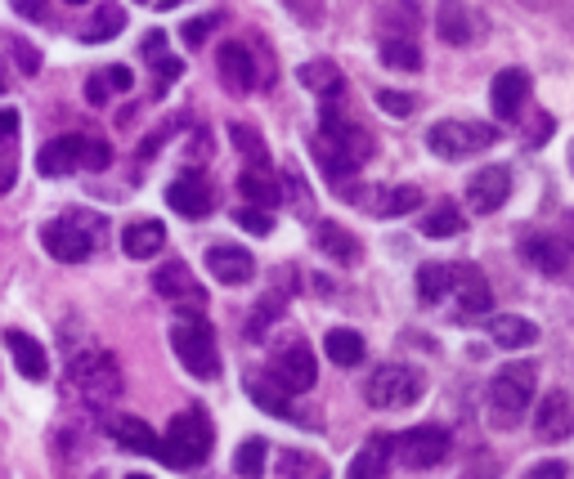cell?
Returning <instances> with one entry per match:
<instances>
[{"label": "cell", "mask_w": 574, "mask_h": 479, "mask_svg": "<svg viewBox=\"0 0 574 479\" xmlns=\"http://www.w3.org/2000/svg\"><path fill=\"white\" fill-rule=\"evenodd\" d=\"M534 386H538L534 364H507L503 373H494V381H490V421L499 430H516L525 408L534 404Z\"/></svg>", "instance_id": "6da1fadb"}, {"label": "cell", "mask_w": 574, "mask_h": 479, "mask_svg": "<svg viewBox=\"0 0 574 479\" xmlns=\"http://www.w3.org/2000/svg\"><path fill=\"white\" fill-rule=\"evenodd\" d=\"M521 256L547 278H574V211L556 228L521 233Z\"/></svg>", "instance_id": "7a4b0ae2"}, {"label": "cell", "mask_w": 574, "mask_h": 479, "mask_svg": "<svg viewBox=\"0 0 574 479\" xmlns=\"http://www.w3.org/2000/svg\"><path fill=\"white\" fill-rule=\"evenodd\" d=\"M171 349H175L180 368H184L193 381H215V377H220V349H215V332L207 327V318H202V314L175 318V327H171Z\"/></svg>", "instance_id": "3957f363"}, {"label": "cell", "mask_w": 574, "mask_h": 479, "mask_svg": "<svg viewBox=\"0 0 574 479\" xmlns=\"http://www.w3.org/2000/svg\"><path fill=\"white\" fill-rule=\"evenodd\" d=\"M211 444H215V435H211L207 412H202V408H184V412L171 417V426H167L162 461L175 466V470H193V466H202V461L211 457Z\"/></svg>", "instance_id": "277c9868"}, {"label": "cell", "mask_w": 574, "mask_h": 479, "mask_svg": "<svg viewBox=\"0 0 574 479\" xmlns=\"http://www.w3.org/2000/svg\"><path fill=\"white\" fill-rule=\"evenodd\" d=\"M499 144V131L485 126V122H463V116H449V122H435L426 131V149L444 162H457V157H472V153H485Z\"/></svg>", "instance_id": "5b68a950"}, {"label": "cell", "mask_w": 574, "mask_h": 479, "mask_svg": "<svg viewBox=\"0 0 574 479\" xmlns=\"http://www.w3.org/2000/svg\"><path fill=\"white\" fill-rule=\"evenodd\" d=\"M422 390H426L422 373H417V368H404V364H382V368L364 381V399H369L373 408H382V412H395V408L417 404Z\"/></svg>", "instance_id": "8992f818"}, {"label": "cell", "mask_w": 574, "mask_h": 479, "mask_svg": "<svg viewBox=\"0 0 574 479\" xmlns=\"http://www.w3.org/2000/svg\"><path fill=\"white\" fill-rule=\"evenodd\" d=\"M72 386L90 399V404H112L122 395V373H118V358L103 354V349H85L72 358Z\"/></svg>", "instance_id": "52a82bcc"}, {"label": "cell", "mask_w": 574, "mask_h": 479, "mask_svg": "<svg viewBox=\"0 0 574 479\" xmlns=\"http://www.w3.org/2000/svg\"><path fill=\"white\" fill-rule=\"evenodd\" d=\"M81 224H85V215H68V220L41 224V247H46L54 261H63V265H81V261L94 252V237H90V228H81Z\"/></svg>", "instance_id": "ba28073f"}, {"label": "cell", "mask_w": 574, "mask_h": 479, "mask_svg": "<svg viewBox=\"0 0 574 479\" xmlns=\"http://www.w3.org/2000/svg\"><path fill=\"white\" fill-rule=\"evenodd\" d=\"M395 457L409 466V470H431L449 457V430L440 426H413L404 435H395Z\"/></svg>", "instance_id": "9c48e42d"}, {"label": "cell", "mask_w": 574, "mask_h": 479, "mask_svg": "<svg viewBox=\"0 0 574 479\" xmlns=\"http://www.w3.org/2000/svg\"><path fill=\"white\" fill-rule=\"evenodd\" d=\"M270 377H274L283 390H292V395H305V390H314V381H319L314 354H310L301 340H292L288 349H279V354L270 358Z\"/></svg>", "instance_id": "30bf717a"}, {"label": "cell", "mask_w": 574, "mask_h": 479, "mask_svg": "<svg viewBox=\"0 0 574 479\" xmlns=\"http://www.w3.org/2000/svg\"><path fill=\"white\" fill-rule=\"evenodd\" d=\"M167 206L175 215H184V220H202V215H211L215 193H211V184H207L202 171H180L171 180V188H167Z\"/></svg>", "instance_id": "8fae6325"}, {"label": "cell", "mask_w": 574, "mask_h": 479, "mask_svg": "<svg viewBox=\"0 0 574 479\" xmlns=\"http://www.w3.org/2000/svg\"><path fill=\"white\" fill-rule=\"evenodd\" d=\"M319 122H323V131H319V140H323V144H332L336 153H346L355 166H364V162H369L373 140H369V135H364L355 122H346V116H341L336 108H323Z\"/></svg>", "instance_id": "7c38bea8"}, {"label": "cell", "mask_w": 574, "mask_h": 479, "mask_svg": "<svg viewBox=\"0 0 574 479\" xmlns=\"http://www.w3.org/2000/svg\"><path fill=\"white\" fill-rule=\"evenodd\" d=\"M215 68H220V81L229 85V94H252L256 90V59L243 41H229L215 50Z\"/></svg>", "instance_id": "4fadbf2b"}, {"label": "cell", "mask_w": 574, "mask_h": 479, "mask_svg": "<svg viewBox=\"0 0 574 479\" xmlns=\"http://www.w3.org/2000/svg\"><path fill=\"white\" fill-rule=\"evenodd\" d=\"M507 193H512L507 166H485V171H476V175L467 180V206H472L476 215H494V211L507 202Z\"/></svg>", "instance_id": "5bb4252c"}, {"label": "cell", "mask_w": 574, "mask_h": 479, "mask_svg": "<svg viewBox=\"0 0 574 479\" xmlns=\"http://www.w3.org/2000/svg\"><path fill=\"white\" fill-rule=\"evenodd\" d=\"M207 269H211V278L224 283V287H243V283H252L256 261H252V252H243V247L215 243V247H207Z\"/></svg>", "instance_id": "9a60e30c"}, {"label": "cell", "mask_w": 574, "mask_h": 479, "mask_svg": "<svg viewBox=\"0 0 574 479\" xmlns=\"http://www.w3.org/2000/svg\"><path fill=\"white\" fill-rule=\"evenodd\" d=\"M153 292L162 296V300H175V305H189V309H202L207 305V292H202V283L189 274V265H162L158 274H153Z\"/></svg>", "instance_id": "2e32d148"}, {"label": "cell", "mask_w": 574, "mask_h": 479, "mask_svg": "<svg viewBox=\"0 0 574 479\" xmlns=\"http://www.w3.org/2000/svg\"><path fill=\"white\" fill-rule=\"evenodd\" d=\"M525 99H530V77H525L521 68H507V72L494 77V85H490V108H494L499 122H516L521 108H525Z\"/></svg>", "instance_id": "e0dca14e"}, {"label": "cell", "mask_w": 574, "mask_h": 479, "mask_svg": "<svg viewBox=\"0 0 574 479\" xmlns=\"http://www.w3.org/2000/svg\"><path fill=\"white\" fill-rule=\"evenodd\" d=\"M534 430H538V439H547V444L570 439V435H574V399H570L565 390H552V395L538 404V412H534Z\"/></svg>", "instance_id": "ac0fdd59"}, {"label": "cell", "mask_w": 574, "mask_h": 479, "mask_svg": "<svg viewBox=\"0 0 574 479\" xmlns=\"http://www.w3.org/2000/svg\"><path fill=\"white\" fill-rule=\"evenodd\" d=\"M435 32L449 45H472L476 41V19H472V10L463 6V0H440L435 6Z\"/></svg>", "instance_id": "d6986e66"}, {"label": "cell", "mask_w": 574, "mask_h": 479, "mask_svg": "<svg viewBox=\"0 0 574 479\" xmlns=\"http://www.w3.org/2000/svg\"><path fill=\"white\" fill-rule=\"evenodd\" d=\"M108 435L118 439L127 452H144V457H162V439L140 421V417H127V412H112L108 417Z\"/></svg>", "instance_id": "ffe728a7"}, {"label": "cell", "mask_w": 574, "mask_h": 479, "mask_svg": "<svg viewBox=\"0 0 574 479\" xmlns=\"http://www.w3.org/2000/svg\"><path fill=\"white\" fill-rule=\"evenodd\" d=\"M6 345H10V354H14L19 377H28V381H46V377H50V354H46L28 332L10 327V332H6Z\"/></svg>", "instance_id": "44dd1931"}, {"label": "cell", "mask_w": 574, "mask_h": 479, "mask_svg": "<svg viewBox=\"0 0 574 479\" xmlns=\"http://www.w3.org/2000/svg\"><path fill=\"white\" fill-rule=\"evenodd\" d=\"M81 166V135H68V140H50L41 153H37V171L46 180H59V175H72Z\"/></svg>", "instance_id": "7402d4cb"}, {"label": "cell", "mask_w": 574, "mask_h": 479, "mask_svg": "<svg viewBox=\"0 0 574 479\" xmlns=\"http://www.w3.org/2000/svg\"><path fill=\"white\" fill-rule=\"evenodd\" d=\"M122 247H127L131 261L158 256V252L167 247V228H162V220H135V224H127V228H122Z\"/></svg>", "instance_id": "603a6c76"}, {"label": "cell", "mask_w": 574, "mask_h": 479, "mask_svg": "<svg viewBox=\"0 0 574 479\" xmlns=\"http://www.w3.org/2000/svg\"><path fill=\"white\" fill-rule=\"evenodd\" d=\"M391 457H395V439H391V435H373V439L355 452V461H351V475H346V479H382V475H386V466H391Z\"/></svg>", "instance_id": "cb8c5ba5"}, {"label": "cell", "mask_w": 574, "mask_h": 479, "mask_svg": "<svg viewBox=\"0 0 574 479\" xmlns=\"http://www.w3.org/2000/svg\"><path fill=\"white\" fill-rule=\"evenodd\" d=\"M314 243H319V252H323V256H332L336 265H355V261H360V243H355V233H351V228H341L336 220H323V224L314 228Z\"/></svg>", "instance_id": "d4e9b609"}, {"label": "cell", "mask_w": 574, "mask_h": 479, "mask_svg": "<svg viewBox=\"0 0 574 479\" xmlns=\"http://www.w3.org/2000/svg\"><path fill=\"white\" fill-rule=\"evenodd\" d=\"M453 292H457V305H463V314H485V309L494 305L490 283H485V274H481L476 265H457V283H453Z\"/></svg>", "instance_id": "484cf974"}, {"label": "cell", "mask_w": 574, "mask_h": 479, "mask_svg": "<svg viewBox=\"0 0 574 479\" xmlns=\"http://www.w3.org/2000/svg\"><path fill=\"white\" fill-rule=\"evenodd\" d=\"M248 395H252V404H256V408H265L270 417H296V408H292V390H283L270 373L248 377Z\"/></svg>", "instance_id": "4316f807"}, {"label": "cell", "mask_w": 574, "mask_h": 479, "mask_svg": "<svg viewBox=\"0 0 574 479\" xmlns=\"http://www.w3.org/2000/svg\"><path fill=\"white\" fill-rule=\"evenodd\" d=\"M323 349H328V358L336 368H360L364 364V336L355 327H332L323 336Z\"/></svg>", "instance_id": "83f0119b"}, {"label": "cell", "mask_w": 574, "mask_h": 479, "mask_svg": "<svg viewBox=\"0 0 574 479\" xmlns=\"http://www.w3.org/2000/svg\"><path fill=\"white\" fill-rule=\"evenodd\" d=\"M360 202H364L373 215H386V220H391V215L417 211V206H422V193H417L413 184H400V188H377V197H360ZM360 202H355V206H360Z\"/></svg>", "instance_id": "f1b7e54d"}, {"label": "cell", "mask_w": 574, "mask_h": 479, "mask_svg": "<svg viewBox=\"0 0 574 479\" xmlns=\"http://www.w3.org/2000/svg\"><path fill=\"white\" fill-rule=\"evenodd\" d=\"M296 81H301L305 90L323 94V99H336V94H341V85H346V77H341V68H336V63H328V59L301 63V68H296Z\"/></svg>", "instance_id": "f546056e"}, {"label": "cell", "mask_w": 574, "mask_h": 479, "mask_svg": "<svg viewBox=\"0 0 574 479\" xmlns=\"http://www.w3.org/2000/svg\"><path fill=\"white\" fill-rule=\"evenodd\" d=\"M490 336H494V345H503V349H525V345L538 340V327H534L530 318H521V314H499V318L490 323Z\"/></svg>", "instance_id": "4dcf8cb0"}, {"label": "cell", "mask_w": 574, "mask_h": 479, "mask_svg": "<svg viewBox=\"0 0 574 479\" xmlns=\"http://www.w3.org/2000/svg\"><path fill=\"white\" fill-rule=\"evenodd\" d=\"M453 283H457V265H440V261L422 265V269H417V296H422V305L444 300V296L453 292Z\"/></svg>", "instance_id": "1f68e13d"}, {"label": "cell", "mask_w": 574, "mask_h": 479, "mask_svg": "<svg viewBox=\"0 0 574 479\" xmlns=\"http://www.w3.org/2000/svg\"><path fill=\"white\" fill-rule=\"evenodd\" d=\"M265 461H270V439L252 435V439H243L239 452H234V475H239V479H261V475H265Z\"/></svg>", "instance_id": "d6a6232c"}, {"label": "cell", "mask_w": 574, "mask_h": 479, "mask_svg": "<svg viewBox=\"0 0 574 479\" xmlns=\"http://www.w3.org/2000/svg\"><path fill=\"white\" fill-rule=\"evenodd\" d=\"M229 140H234V149H239L252 166H270V149H265L261 131H252L248 122H229Z\"/></svg>", "instance_id": "836d02e7"}, {"label": "cell", "mask_w": 574, "mask_h": 479, "mask_svg": "<svg viewBox=\"0 0 574 479\" xmlns=\"http://www.w3.org/2000/svg\"><path fill=\"white\" fill-rule=\"evenodd\" d=\"M239 188L248 193V202H252V206H274V202L283 197V193H279V184L265 175V166L243 171V175H239Z\"/></svg>", "instance_id": "e575fe53"}, {"label": "cell", "mask_w": 574, "mask_h": 479, "mask_svg": "<svg viewBox=\"0 0 574 479\" xmlns=\"http://www.w3.org/2000/svg\"><path fill=\"white\" fill-rule=\"evenodd\" d=\"M127 28V14L118 10V6H103L85 28H81V41H90V45H99V41H112V37H118Z\"/></svg>", "instance_id": "d590c367"}, {"label": "cell", "mask_w": 574, "mask_h": 479, "mask_svg": "<svg viewBox=\"0 0 574 479\" xmlns=\"http://www.w3.org/2000/svg\"><path fill=\"white\" fill-rule=\"evenodd\" d=\"M382 63L395 68V72H417L422 68V54H417V45L409 37H386L382 41Z\"/></svg>", "instance_id": "8d00e7d4"}, {"label": "cell", "mask_w": 574, "mask_h": 479, "mask_svg": "<svg viewBox=\"0 0 574 479\" xmlns=\"http://www.w3.org/2000/svg\"><path fill=\"white\" fill-rule=\"evenodd\" d=\"M422 233L426 237H453V233H463V211H457V206H435L426 220H422Z\"/></svg>", "instance_id": "74e56055"}, {"label": "cell", "mask_w": 574, "mask_h": 479, "mask_svg": "<svg viewBox=\"0 0 574 479\" xmlns=\"http://www.w3.org/2000/svg\"><path fill=\"white\" fill-rule=\"evenodd\" d=\"M283 309H288V300H283L279 292H270V296H265V300L256 305V314L248 318V340H265V332H270V323H274V318H279Z\"/></svg>", "instance_id": "f35d334b"}, {"label": "cell", "mask_w": 574, "mask_h": 479, "mask_svg": "<svg viewBox=\"0 0 574 479\" xmlns=\"http://www.w3.org/2000/svg\"><path fill=\"white\" fill-rule=\"evenodd\" d=\"M279 470H283V479H328V466L314 461L310 452H283Z\"/></svg>", "instance_id": "ab89813d"}, {"label": "cell", "mask_w": 574, "mask_h": 479, "mask_svg": "<svg viewBox=\"0 0 574 479\" xmlns=\"http://www.w3.org/2000/svg\"><path fill=\"white\" fill-rule=\"evenodd\" d=\"M14 180H19V149L14 140H0V197L14 188Z\"/></svg>", "instance_id": "60d3db41"}, {"label": "cell", "mask_w": 574, "mask_h": 479, "mask_svg": "<svg viewBox=\"0 0 574 479\" xmlns=\"http://www.w3.org/2000/svg\"><path fill=\"white\" fill-rule=\"evenodd\" d=\"M234 220H239V228H248V233H256V237H270V233H274V220H270L265 206H243Z\"/></svg>", "instance_id": "b9f144b4"}, {"label": "cell", "mask_w": 574, "mask_h": 479, "mask_svg": "<svg viewBox=\"0 0 574 479\" xmlns=\"http://www.w3.org/2000/svg\"><path fill=\"white\" fill-rule=\"evenodd\" d=\"M215 23H220V14H202V19L184 23V32H180V37H184V45H193V50H198V45H202V41L215 32Z\"/></svg>", "instance_id": "7bdbcfd3"}, {"label": "cell", "mask_w": 574, "mask_h": 479, "mask_svg": "<svg viewBox=\"0 0 574 479\" xmlns=\"http://www.w3.org/2000/svg\"><path fill=\"white\" fill-rule=\"evenodd\" d=\"M108 162H112L108 144H99V140H81V166H85V171H108Z\"/></svg>", "instance_id": "ee69618b"}, {"label": "cell", "mask_w": 574, "mask_h": 479, "mask_svg": "<svg viewBox=\"0 0 574 479\" xmlns=\"http://www.w3.org/2000/svg\"><path fill=\"white\" fill-rule=\"evenodd\" d=\"M10 50H14V59H19V68H23L28 77H37V72H41V54H37L23 37H14V41H10Z\"/></svg>", "instance_id": "f6af8a7d"}, {"label": "cell", "mask_w": 574, "mask_h": 479, "mask_svg": "<svg viewBox=\"0 0 574 479\" xmlns=\"http://www.w3.org/2000/svg\"><path fill=\"white\" fill-rule=\"evenodd\" d=\"M377 108H386V112H395V116H409V112L417 108V99H413V94H395V90H382V94H377Z\"/></svg>", "instance_id": "bcb514c9"}, {"label": "cell", "mask_w": 574, "mask_h": 479, "mask_svg": "<svg viewBox=\"0 0 574 479\" xmlns=\"http://www.w3.org/2000/svg\"><path fill=\"white\" fill-rule=\"evenodd\" d=\"M153 68H158V94H167V85L184 77V63H180V59H171V54H167V59H158Z\"/></svg>", "instance_id": "7dc6e473"}, {"label": "cell", "mask_w": 574, "mask_h": 479, "mask_svg": "<svg viewBox=\"0 0 574 479\" xmlns=\"http://www.w3.org/2000/svg\"><path fill=\"white\" fill-rule=\"evenodd\" d=\"M19 108H0V140H19Z\"/></svg>", "instance_id": "c3c4849f"}, {"label": "cell", "mask_w": 574, "mask_h": 479, "mask_svg": "<svg viewBox=\"0 0 574 479\" xmlns=\"http://www.w3.org/2000/svg\"><path fill=\"white\" fill-rule=\"evenodd\" d=\"M140 50H144V59H149V63H158V59H167V32H149Z\"/></svg>", "instance_id": "681fc988"}, {"label": "cell", "mask_w": 574, "mask_h": 479, "mask_svg": "<svg viewBox=\"0 0 574 479\" xmlns=\"http://www.w3.org/2000/svg\"><path fill=\"white\" fill-rule=\"evenodd\" d=\"M108 90H112V85H108V72H99V77H90V85H85V99H90L94 108H103V103H108Z\"/></svg>", "instance_id": "f907efd6"}, {"label": "cell", "mask_w": 574, "mask_h": 479, "mask_svg": "<svg viewBox=\"0 0 574 479\" xmlns=\"http://www.w3.org/2000/svg\"><path fill=\"white\" fill-rule=\"evenodd\" d=\"M10 6H14V14H23V19H32V23L46 19V0H10Z\"/></svg>", "instance_id": "816d5d0a"}, {"label": "cell", "mask_w": 574, "mask_h": 479, "mask_svg": "<svg viewBox=\"0 0 574 479\" xmlns=\"http://www.w3.org/2000/svg\"><path fill=\"white\" fill-rule=\"evenodd\" d=\"M525 479H570V475H565V466H561V461H538Z\"/></svg>", "instance_id": "f5cc1de1"}, {"label": "cell", "mask_w": 574, "mask_h": 479, "mask_svg": "<svg viewBox=\"0 0 574 479\" xmlns=\"http://www.w3.org/2000/svg\"><path fill=\"white\" fill-rule=\"evenodd\" d=\"M288 6L301 14V23H319V6H314V0H288Z\"/></svg>", "instance_id": "db71d44e"}, {"label": "cell", "mask_w": 574, "mask_h": 479, "mask_svg": "<svg viewBox=\"0 0 574 479\" xmlns=\"http://www.w3.org/2000/svg\"><path fill=\"white\" fill-rule=\"evenodd\" d=\"M108 85H112V90H131V68H122V63L108 68Z\"/></svg>", "instance_id": "11a10c76"}, {"label": "cell", "mask_w": 574, "mask_h": 479, "mask_svg": "<svg viewBox=\"0 0 574 479\" xmlns=\"http://www.w3.org/2000/svg\"><path fill=\"white\" fill-rule=\"evenodd\" d=\"M167 135H171V131H158L153 140H144V144H140V162H149V157H153V153L167 144Z\"/></svg>", "instance_id": "9f6ffc18"}, {"label": "cell", "mask_w": 574, "mask_h": 479, "mask_svg": "<svg viewBox=\"0 0 574 479\" xmlns=\"http://www.w3.org/2000/svg\"><path fill=\"white\" fill-rule=\"evenodd\" d=\"M158 6H162V10H175V6H184V0H158Z\"/></svg>", "instance_id": "6f0895ef"}, {"label": "cell", "mask_w": 574, "mask_h": 479, "mask_svg": "<svg viewBox=\"0 0 574 479\" xmlns=\"http://www.w3.org/2000/svg\"><path fill=\"white\" fill-rule=\"evenodd\" d=\"M6 90H10V85H6V72H0V94H6Z\"/></svg>", "instance_id": "680465c9"}, {"label": "cell", "mask_w": 574, "mask_h": 479, "mask_svg": "<svg viewBox=\"0 0 574 479\" xmlns=\"http://www.w3.org/2000/svg\"><path fill=\"white\" fill-rule=\"evenodd\" d=\"M127 479H153V475H127Z\"/></svg>", "instance_id": "91938a15"}, {"label": "cell", "mask_w": 574, "mask_h": 479, "mask_svg": "<svg viewBox=\"0 0 574 479\" xmlns=\"http://www.w3.org/2000/svg\"><path fill=\"white\" fill-rule=\"evenodd\" d=\"M68 6H85V0H68Z\"/></svg>", "instance_id": "94428289"}, {"label": "cell", "mask_w": 574, "mask_h": 479, "mask_svg": "<svg viewBox=\"0 0 574 479\" xmlns=\"http://www.w3.org/2000/svg\"><path fill=\"white\" fill-rule=\"evenodd\" d=\"M570 166H574V149H570Z\"/></svg>", "instance_id": "6125c7cd"}, {"label": "cell", "mask_w": 574, "mask_h": 479, "mask_svg": "<svg viewBox=\"0 0 574 479\" xmlns=\"http://www.w3.org/2000/svg\"><path fill=\"white\" fill-rule=\"evenodd\" d=\"M140 6H144V0H140Z\"/></svg>", "instance_id": "be15d7a7"}]
</instances>
